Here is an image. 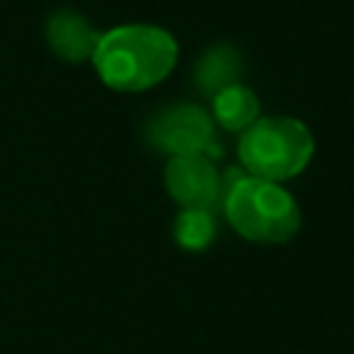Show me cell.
<instances>
[{"instance_id": "6da1fadb", "label": "cell", "mask_w": 354, "mask_h": 354, "mask_svg": "<svg viewBox=\"0 0 354 354\" xmlns=\"http://www.w3.org/2000/svg\"><path fill=\"white\" fill-rule=\"evenodd\" d=\"M180 58L177 39L152 22H124L100 33L91 53L97 77L122 94H138L163 83Z\"/></svg>"}, {"instance_id": "7a4b0ae2", "label": "cell", "mask_w": 354, "mask_h": 354, "mask_svg": "<svg viewBox=\"0 0 354 354\" xmlns=\"http://www.w3.org/2000/svg\"><path fill=\"white\" fill-rule=\"evenodd\" d=\"M221 210L230 227L266 246L288 243L301 230V207L282 183L260 180L243 169H227L221 177Z\"/></svg>"}, {"instance_id": "3957f363", "label": "cell", "mask_w": 354, "mask_h": 354, "mask_svg": "<svg viewBox=\"0 0 354 354\" xmlns=\"http://www.w3.org/2000/svg\"><path fill=\"white\" fill-rule=\"evenodd\" d=\"M315 152L310 127L296 116H257L238 133V160L252 177L285 183L299 177Z\"/></svg>"}, {"instance_id": "277c9868", "label": "cell", "mask_w": 354, "mask_h": 354, "mask_svg": "<svg viewBox=\"0 0 354 354\" xmlns=\"http://www.w3.org/2000/svg\"><path fill=\"white\" fill-rule=\"evenodd\" d=\"M147 141L171 155H194L202 152L207 158H221V144L216 138V122L210 111L196 102H171L155 111L144 130Z\"/></svg>"}, {"instance_id": "5b68a950", "label": "cell", "mask_w": 354, "mask_h": 354, "mask_svg": "<svg viewBox=\"0 0 354 354\" xmlns=\"http://www.w3.org/2000/svg\"><path fill=\"white\" fill-rule=\"evenodd\" d=\"M163 185L180 207L213 210L221 202V174L213 158L202 152L171 155L163 166Z\"/></svg>"}, {"instance_id": "8992f818", "label": "cell", "mask_w": 354, "mask_h": 354, "mask_svg": "<svg viewBox=\"0 0 354 354\" xmlns=\"http://www.w3.org/2000/svg\"><path fill=\"white\" fill-rule=\"evenodd\" d=\"M100 30L75 8H55L44 22V41L50 53L66 64L91 61Z\"/></svg>"}, {"instance_id": "52a82bcc", "label": "cell", "mask_w": 354, "mask_h": 354, "mask_svg": "<svg viewBox=\"0 0 354 354\" xmlns=\"http://www.w3.org/2000/svg\"><path fill=\"white\" fill-rule=\"evenodd\" d=\"M241 77H243V55L230 41L205 47L194 64V83L205 97H213L221 88L241 83Z\"/></svg>"}, {"instance_id": "ba28073f", "label": "cell", "mask_w": 354, "mask_h": 354, "mask_svg": "<svg viewBox=\"0 0 354 354\" xmlns=\"http://www.w3.org/2000/svg\"><path fill=\"white\" fill-rule=\"evenodd\" d=\"M210 116L221 130L243 133L260 116V100L249 86L235 83L210 97Z\"/></svg>"}, {"instance_id": "9c48e42d", "label": "cell", "mask_w": 354, "mask_h": 354, "mask_svg": "<svg viewBox=\"0 0 354 354\" xmlns=\"http://www.w3.org/2000/svg\"><path fill=\"white\" fill-rule=\"evenodd\" d=\"M174 241L183 252H205L216 241V218L213 210L183 207L174 218Z\"/></svg>"}]
</instances>
